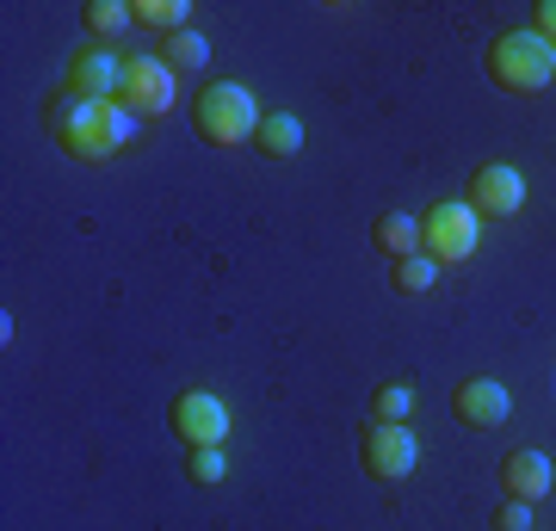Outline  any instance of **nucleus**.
I'll use <instances>...</instances> for the list:
<instances>
[{
	"mask_svg": "<svg viewBox=\"0 0 556 531\" xmlns=\"http://www.w3.org/2000/svg\"><path fill=\"white\" fill-rule=\"evenodd\" d=\"M43 118H50L56 142L75 161H112L118 149L137 142V112H130L124 99H87V93H68V87H62V93L43 105Z\"/></svg>",
	"mask_w": 556,
	"mask_h": 531,
	"instance_id": "f257e3e1",
	"label": "nucleus"
},
{
	"mask_svg": "<svg viewBox=\"0 0 556 531\" xmlns=\"http://www.w3.org/2000/svg\"><path fill=\"white\" fill-rule=\"evenodd\" d=\"M260 118H266V112L254 105V93H248L241 80H211V87H199V99H192V124H199V137L217 142V149L254 142Z\"/></svg>",
	"mask_w": 556,
	"mask_h": 531,
	"instance_id": "f03ea898",
	"label": "nucleus"
},
{
	"mask_svg": "<svg viewBox=\"0 0 556 531\" xmlns=\"http://www.w3.org/2000/svg\"><path fill=\"white\" fill-rule=\"evenodd\" d=\"M489 75L507 87V93H544L556 80V50L538 31H501L489 43Z\"/></svg>",
	"mask_w": 556,
	"mask_h": 531,
	"instance_id": "7ed1b4c3",
	"label": "nucleus"
},
{
	"mask_svg": "<svg viewBox=\"0 0 556 531\" xmlns=\"http://www.w3.org/2000/svg\"><path fill=\"white\" fill-rule=\"evenodd\" d=\"M420 236H427V254L439 266H457V260H470L482 248V217L470 211V198H445L420 217Z\"/></svg>",
	"mask_w": 556,
	"mask_h": 531,
	"instance_id": "20e7f679",
	"label": "nucleus"
},
{
	"mask_svg": "<svg viewBox=\"0 0 556 531\" xmlns=\"http://www.w3.org/2000/svg\"><path fill=\"white\" fill-rule=\"evenodd\" d=\"M174 433L192 445V452H211V445H223L229 439V402L211 390H186L174 402Z\"/></svg>",
	"mask_w": 556,
	"mask_h": 531,
	"instance_id": "39448f33",
	"label": "nucleus"
},
{
	"mask_svg": "<svg viewBox=\"0 0 556 531\" xmlns=\"http://www.w3.org/2000/svg\"><path fill=\"white\" fill-rule=\"evenodd\" d=\"M174 68L161 56H130V80H124V105L137 112V118H167L174 112V99H179V87H174Z\"/></svg>",
	"mask_w": 556,
	"mask_h": 531,
	"instance_id": "423d86ee",
	"label": "nucleus"
},
{
	"mask_svg": "<svg viewBox=\"0 0 556 531\" xmlns=\"http://www.w3.org/2000/svg\"><path fill=\"white\" fill-rule=\"evenodd\" d=\"M420 464V439L408 427H371L365 433V470L371 482H408Z\"/></svg>",
	"mask_w": 556,
	"mask_h": 531,
	"instance_id": "0eeeda50",
	"label": "nucleus"
},
{
	"mask_svg": "<svg viewBox=\"0 0 556 531\" xmlns=\"http://www.w3.org/2000/svg\"><path fill=\"white\" fill-rule=\"evenodd\" d=\"M519 204H526V174L514 161H489L470 174V211L477 217H514Z\"/></svg>",
	"mask_w": 556,
	"mask_h": 531,
	"instance_id": "6e6552de",
	"label": "nucleus"
},
{
	"mask_svg": "<svg viewBox=\"0 0 556 531\" xmlns=\"http://www.w3.org/2000/svg\"><path fill=\"white\" fill-rule=\"evenodd\" d=\"M124 80H130V56H112L105 43L80 50L68 62V93H87V99H124Z\"/></svg>",
	"mask_w": 556,
	"mask_h": 531,
	"instance_id": "1a4fd4ad",
	"label": "nucleus"
},
{
	"mask_svg": "<svg viewBox=\"0 0 556 531\" xmlns=\"http://www.w3.org/2000/svg\"><path fill=\"white\" fill-rule=\"evenodd\" d=\"M452 408H457L464 427L495 433V427H507V414H514V395H507V383H495V377H470V383L452 390Z\"/></svg>",
	"mask_w": 556,
	"mask_h": 531,
	"instance_id": "9d476101",
	"label": "nucleus"
},
{
	"mask_svg": "<svg viewBox=\"0 0 556 531\" xmlns=\"http://www.w3.org/2000/svg\"><path fill=\"white\" fill-rule=\"evenodd\" d=\"M501 489L514 494V501H544V494L556 489V470L544 452H507V464H501Z\"/></svg>",
	"mask_w": 556,
	"mask_h": 531,
	"instance_id": "9b49d317",
	"label": "nucleus"
},
{
	"mask_svg": "<svg viewBox=\"0 0 556 531\" xmlns=\"http://www.w3.org/2000/svg\"><path fill=\"white\" fill-rule=\"evenodd\" d=\"M371 241H378L390 260H408L427 248V236H420V217H408V211H383L378 229H371Z\"/></svg>",
	"mask_w": 556,
	"mask_h": 531,
	"instance_id": "f8f14e48",
	"label": "nucleus"
},
{
	"mask_svg": "<svg viewBox=\"0 0 556 531\" xmlns=\"http://www.w3.org/2000/svg\"><path fill=\"white\" fill-rule=\"evenodd\" d=\"M161 62H167L174 75H199L204 62H211V38L186 25V31H174V38H161Z\"/></svg>",
	"mask_w": 556,
	"mask_h": 531,
	"instance_id": "ddd939ff",
	"label": "nucleus"
},
{
	"mask_svg": "<svg viewBox=\"0 0 556 531\" xmlns=\"http://www.w3.org/2000/svg\"><path fill=\"white\" fill-rule=\"evenodd\" d=\"M254 142L266 149V155L291 161V155L303 149V124L291 118V112H266V118H260V130H254Z\"/></svg>",
	"mask_w": 556,
	"mask_h": 531,
	"instance_id": "4468645a",
	"label": "nucleus"
},
{
	"mask_svg": "<svg viewBox=\"0 0 556 531\" xmlns=\"http://www.w3.org/2000/svg\"><path fill=\"white\" fill-rule=\"evenodd\" d=\"M415 383H383L378 395H371V420H378V427H408V420H415Z\"/></svg>",
	"mask_w": 556,
	"mask_h": 531,
	"instance_id": "2eb2a0df",
	"label": "nucleus"
},
{
	"mask_svg": "<svg viewBox=\"0 0 556 531\" xmlns=\"http://www.w3.org/2000/svg\"><path fill=\"white\" fill-rule=\"evenodd\" d=\"M439 285V260L420 248V254H408V260H396V291L402 296H420V291H433Z\"/></svg>",
	"mask_w": 556,
	"mask_h": 531,
	"instance_id": "dca6fc26",
	"label": "nucleus"
},
{
	"mask_svg": "<svg viewBox=\"0 0 556 531\" xmlns=\"http://www.w3.org/2000/svg\"><path fill=\"white\" fill-rule=\"evenodd\" d=\"M137 20L174 38V31H186V25H192V7H186V0H137Z\"/></svg>",
	"mask_w": 556,
	"mask_h": 531,
	"instance_id": "f3484780",
	"label": "nucleus"
},
{
	"mask_svg": "<svg viewBox=\"0 0 556 531\" xmlns=\"http://www.w3.org/2000/svg\"><path fill=\"white\" fill-rule=\"evenodd\" d=\"M130 20H137V7H124V0H87V31L93 38H118Z\"/></svg>",
	"mask_w": 556,
	"mask_h": 531,
	"instance_id": "a211bd4d",
	"label": "nucleus"
},
{
	"mask_svg": "<svg viewBox=\"0 0 556 531\" xmlns=\"http://www.w3.org/2000/svg\"><path fill=\"white\" fill-rule=\"evenodd\" d=\"M186 476H192L199 489H217L223 476H229V457H223V445H211V452H192V464H186Z\"/></svg>",
	"mask_w": 556,
	"mask_h": 531,
	"instance_id": "6ab92c4d",
	"label": "nucleus"
},
{
	"mask_svg": "<svg viewBox=\"0 0 556 531\" xmlns=\"http://www.w3.org/2000/svg\"><path fill=\"white\" fill-rule=\"evenodd\" d=\"M495 531H532V501H514V494H507L495 507Z\"/></svg>",
	"mask_w": 556,
	"mask_h": 531,
	"instance_id": "aec40b11",
	"label": "nucleus"
},
{
	"mask_svg": "<svg viewBox=\"0 0 556 531\" xmlns=\"http://www.w3.org/2000/svg\"><path fill=\"white\" fill-rule=\"evenodd\" d=\"M532 31H538V38H544V43H551V50H556V0H538V13H532Z\"/></svg>",
	"mask_w": 556,
	"mask_h": 531,
	"instance_id": "412c9836",
	"label": "nucleus"
}]
</instances>
